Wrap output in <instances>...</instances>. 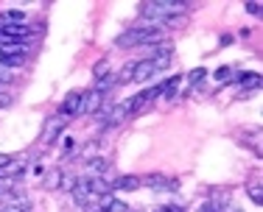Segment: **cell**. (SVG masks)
<instances>
[{
  "label": "cell",
  "instance_id": "obj_23",
  "mask_svg": "<svg viewBox=\"0 0 263 212\" xmlns=\"http://www.w3.org/2000/svg\"><path fill=\"white\" fill-rule=\"evenodd\" d=\"M11 103V98L6 95V92H0V109H3V106H9Z\"/></svg>",
  "mask_w": 263,
  "mask_h": 212
},
{
  "label": "cell",
  "instance_id": "obj_16",
  "mask_svg": "<svg viewBox=\"0 0 263 212\" xmlns=\"http://www.w3.org/2000/svg\"><path fill=\"white\" fill-rule=\"evenodd\" d=\"M109 70H112V67H109V61L101 59V61H96V67H92V76H96V81H101V78L109 76Z\"/></svg>",
  "mask_w": 263,
  "mask_h": 212
},
{
  "label": "cell",
  "instance_id": "obj_25",
  "mask_svg": "<svg viewBox=\"0 0 263 212\" xmlns=\"http://www.w3.org/2000/svg\"><path fill=\"white\" fill-rule=\"evenodd\" d=\"M129 212H143V209H129Z\"/></svg>",
  "mask_w": 263,
  "mask_h": 212
},
{
  "label": "cell",
  "instance_id": "obj_14",
  "mask_svg": "<svg viewBox=\"0 0 263 212\" xmlns=\"http://www.w3.org/2000/svg\"><path fill=\"white\" fill-rule=\"evenodd\" d=\"M247 193H249V198H252V204H263V184L260 182H249Z\"/></svg>",
  "mask_w": 263,
  "mask_h": 212
},
{
  "label": "cell",
  "instance_id": "obj_22",
  "mask_svg": "<svg viewBox=\"0 0 263 212\" xmlns=\"http://www.w3.org/2000/svg\"><path fill=\"white\" fill-rule=\"evenodd\" d=\"M247 11L249 14H260V3H247Z\"/></svg>",
  "mask_w": 263,
  "mask_h": 212
},
{
  "label": "cell",
  "instance_id": "obj_11",
  "mask_svg": "<svg viewBox=\"0 0 263 212\" xmlns=\"http://www.w3.org/2000/svg\"><path fill=\"white\" fill-rule=\"evenodd\" d=\"M109 171V162H106L104 157H92L87 159V173H92L96 179H104V173Z\"/></svg>",
  "mask_w": 263,
  "mask_h": 212
},
{
  "label": "cell",
  "instance_id": "obj_18",
  "mask_svg": "<svg viewBox=\"0 0 263 212\" xmlns=\"http://www.w3.org/2000/svg\"><path fill=\"white\" fill-rule=\"evenodd\" d=\"M132 76H135V65H126L121 70V76H118V81H121V84H126V81H132Z\"/></svg>",
  "mask_w": 263,
  "mask_h": 212
},
{
  "label": "cell",
  "instance_id": "obj_5",
  "mask_svg": "<svg viewBox=\"0 0 263 212\" xmlns=\"http://www.w3.org/2000/svg\"><path fill=\"white\" fill-rule=\"evenodd\" d=\"M70 196H73V204H76V207H87V204H90V187H87V179H79V182L70 187Z\"/></svg>",
  "mask_w": 263,
  "mask_h": 212
},
{
  "label": "cell",
  "instance_id": "obj_15",
  "mask_svg": "<svg viewBox=\"0 0 263 212\" xmlns=\"http://www.w3.org/2000/svg\"><path fill=\"white\" fill-rule=\"evenodd\" d=\"M3 212H28V201L26 196H17V201H9L3 207Z\"/></svg>",
  "mask_w": 263,
  "mask_h": 212
},
{
  "label": "cell",
  "instance_id": "obj_2",
  "mask_svg": "<svg viewBox=\"0 0 263 212\" xmlns=\"http://www.w3.org/2000/svg\"><path fill=\"white\" fill-rule=\"evenodd\" d=\"M185 9H187V6L179 3V0H160V3H143L140 6V14L148 17V20L162 23L165 17H171V14H185Z\"/></svg>",
  "mask_w": 263,
  "mask_h": 212
},
{
  "label": "cell",
  "instance_id": "obj_21",
  "mask_svg": "<svg viewBox=\"0 0 263 212\" xmlns=\"http://www.w3.org/2000/svg\"><path fill=\"white\" fill-rule=\"evenodd\" d=\"M9 165H11V157H9V154H0V171L9 167Z\"/></svg>",
  "mask_w": 263,
  "mask_h": 212
},
{
  "label": "cell",
  "instance_id": "obj_10",
  "mask_svg": "<svg viewBox=\"0 0 263 212\" xmlns=\"http://www.w3.org/2000/svg\"><path fill=\"white\" fill-rule=\"evenodd\" d=\"M101 92H96V90H90V92H84V103H81V112H87V115H92V112H98L101 109Z\"/></svg>",
  "mask_w": 263,
  "mask_h": 212
},
{
  "label": "cell",
  "instance_id": "obj_1",
  "mask_svg": "<svg viewBox=\"0 0 263 212\" xmlns=\"http://www.w3.org/2000/svg\"><path fill=\"white\" fill-rule=\"evenodd\" d=\"M160 39H162V31L157 26H152V23H143V26L123 31L115 39V45L118 48H143V45H148V42H160Z\"/></svg>",
  "mask_w": 263,
  "mask_h": 212
},
{
  "label": "cell",
  "instance_id": "obj_6",
  "mask_svg": "<svg viewBox=\"0 0 263 212\" xmlns=\"http://www.w3.org/2000/svg\"><path fill=\"white\" fill-rule=\"evenodd\" d=\"M31 31L28 26H9L0 31V45H6V42H14V39H28Z\"/></svg>",
  "mask_w": 263,
  "mask_h": 212
},
{
  "label": "cell",
  "instance_id": "obj_4",
  "mask_svg": "<svg viewBox=\"0 0 263 212\" xmlns=\"http://www.w3.org/2000/svg\"><path fill=\"white\" fill-rule=\"evenodd\" d=\"M65 126H67V117H62V115H53V117H48V123H45V132H42V142H53Z\"/></svg>",
  "mask_w": 263,
  "mask_h": 212
},
{
  "label": "cell",
  "instance_id": "obj_8",
  "mask_svg": "<svg viewBox=\"0 0 263 212\" xmlns=\"http://www.w3.org/2000/svg\"><path fill=\"white\" fill-rule=\"evenodd\" d=\"M154 73H157V70H154V61H152V59H143V61H137V65H135V76H132V81H140V84H146V81L152 78Z\"/></svg>",
  "mask_w": 263,
  "mask_h": 212
},
{
  "label": "cell",
  "instance_id": "obj_7",
  "mask_svg": "<svg viewBox=\"0 0 263 212\" xmlns=\"http://www.w3.org/2000/svg\"><path fill=\"white\" fill-rule=\"evenodd\" d=\"M112 190H121V193H132L137 187H143V176H121V179H109Z\"/></svg>",
  "mask_w": 263,
  "mask_h": 212
},
{
  "label": "cell",
  "instance_id": "obj_12",
  "mask_svg": "<svg viewBox=\"0 0 263 212\" xmlns=\"http://www.w3.org/2000/svg\"><path fill=\"white\" fill-rule=\"evenodd\" d=\"M179 76H171V81H162L160 84V95H165V98H174L177 95V90H179Z\"/></svg>",
  "mask_w": 263,
  "mask_h": 212
},
{
  "label": "cell",
  "instance_id": "obj_9",
  "mask_svg": "<svg viewBox=\"0 0 263 212\" xmlns=\"http://www.w3.org/2000/svg\"><path fill=\"white\" fill-rule=\"evenodd\" d=\"M143 184L152 187V190H174L177 182H171L168 176H162V173H154V176H143Z\"/></svg>",
  "mask_w": 263,
  "mask_h": 212
},
{
  "label": "cell",
  "instance_id": "obj_3",
  "mask_svg": "<svg viewBox=\"0 0 263 212\" xmlns=\"http://www.w3.org/2000/svg\"><path fill=\"white\" fill-rule=\"evenodd\" d=\"M81 103H84V90H73V92H67L65 95V101H62V117H67L70 120L73 115H79L81 112Z\"/></svg>",
  "mask_w": 263,
  "mask_h": 212
},
{
  "label": "cell",
  "instance_id": "obj_20",
  "mask_svg": "<svg viewBox=\"0 0 263 212\" xmlns=\"http://www.w3.org/2000/svg\"><path fill=\"white\" fill-rule=\"evenodd\" d=\"M109 212H129V207H126L123 201H118V198H115V201H112V207H109Z\"/></svg>",
  "mask_w": 263,
  "mask_h": 212
},
{
  "label": "cell",
  "instance_id": "obj_19",
  "mask_svg": "<svg viewBox=\"0 0 263 212\" xmlns=\"http://www.w3.org/2000/svg\"><path fill=\"white\" fill-rule=\"evenodd\" d=\"M230 76H233V70H230V67H221V70H216V81H227Z\"/></svg>",
  "mask_w": 263,
  "mask_h": 212
},
{
  "label": "cell",
  "instance_id": "obj_17",
  "mask_svg": "<svg viewBox=\"0 0 263 212\" xmlns=\"http://www.w3.org/2000/svg\"><path fill=\"white\" fill-rule=\"evenodd\" d=\"M204 76H208V70H204V67H196V70H193L191 76H187V81H191V87H193V90H196V87L204 81Z\"/></svg>",
  "mask_w": 263,
  "mask_h": 212
},
{
  "label": "cell",
  "instance_id": "obj_24",
  "mask_svg": "<svg viewBox=\"0 0 263 212\" xmlns=\"http://www.w3.org/2000/svg\"><path fill=\"white\" fill-rule=\"evenodd\" d=\"M96 212H109V209H96Z\"/></svg>",
  "mask_w": 263,
  "mask_h": 212
},
{
  "label": "cell",
  "instance_id": "obj_13",
  "mask_svg": "<svg viewBox=\"0 0 263 212\" xmlns=\"http://www.w3.org/2000/svg\"><path fill=\"white\" fill-rule=\"evenodd\" d=\"M235 81H241L243 90H258V87H260V76H258V73H241Z\"/></svg>",
  "mask_w": 263,
  "mask_h": 212
}]
</instances>
